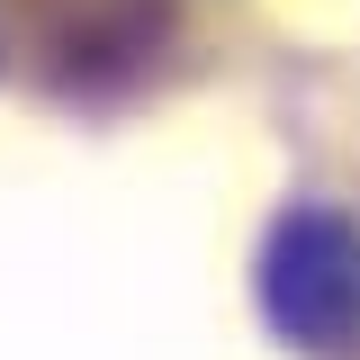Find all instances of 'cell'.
I'll return each mask as SVG.
<instances>
[{
    "instance_id": "6da1fadb",
    "label": "cell",
    "mask_w": 360,
    "mask_h": 360,
    "mask_svg": "<svg viewBox=\"0 0 360 360\" xmlns=\"http://www.w3.org/2000/svg\"><path fill=\"white\" fill-rule=\"evenodd\" d=\"M262 315L315 360L360 352V225L333 207H288L262 243Z\"/></svg>"
}]
</instances>
